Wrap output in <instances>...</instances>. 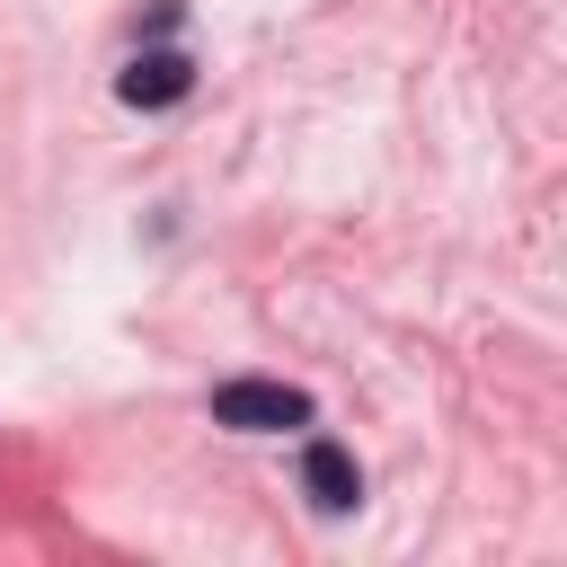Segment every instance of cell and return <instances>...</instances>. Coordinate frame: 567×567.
I'll return each instance as SVG.
<instances>
[{"instance_id":"obj_2","label":"cell","mask_w":567,"mask_h":567,"mask_svg":"<svg viewBox=\"0 0 567 567\" xmlns=\"http://www.w3.org/2000/svg\"><path fill=\"white\" fill-rule=\"evenodd\" d=\"M186 89H195V62H186L177 44L133 53V62H124V80H115V97H124V106H177Z\"/></svg>"},{"instance_id":"obj_1","label":"cell","mask_w":567,"mask_h":567,"mask_svg":"<svg viewBox=\"0 0 567 567\" xmlns=\"http://www.w3.org/2000/svg\"><path fill=\"white\" fill-rule=\"evenodd\" d=\"M213 425H230V434H284V425H310V399L292 381H221L213 390Z\"/></svg>"},{"instance_id":"obj_3","label":"cell","mask_w":567,"mask_h":567,"mask_svg":"<svg viewBox=\"0 0 567 567\" xmlns=\"http://www.w3.org/2000/svg\"><path fill=\"white\" fill-rule=\"evenodd\" d=\"M301 487H310V505H319V514H346V505L363 496V470H354V452H346V443H328V434H319V443L301 452Z\"/></svg>"}]
</instances>
